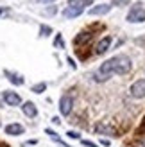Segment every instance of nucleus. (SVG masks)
I'll list each match as a JSON object with an SVG mask.
<instances>
[{"label": "nucleus", "instance_id": "1", "mask_svg": "<svg viewBox=\"0 0 145 147\" xmlns=\"http://www.w3.org/2000/svg\"><path fill=\"white\" fill-rule=\"evenodd\" d=\"M117 72H118V56H115V57H109L107 61H104L102 65H100L99 74L95 77H97V81H104L107 77L115 76Z\"/></svg>", "mask_w": 145, "mask_h": 147}, {"label": "nucleus", "instance_id": "2", "mask_svg": "<svg viewBox=\"0 0 145 147\" xmlns=\"http://www.w3.org/2000/svg\"><path fill=\"white\" fill-rule=\"evenodd\" d=\"M127 22L129 24H142V22H145V9L140 7V4H138V7H133V9L129 11Z\"/></svg>", "mask_w": 145, "mask_h": 147}, {"label": "nucleus", "instance_id": "3", "mask_svg": "<svg viewBox=\"0 0 145 147\" xmlns=\"http://www.w3.org/2000/svg\"><path fill=\"white\" fill-rule=\"evenodd\" d=\"M131 95L136 99H142L145 97V79H138L136 83H133L131 86Z\"/></svg>", "mask_w": 145, "mask_h": 147}, {"label": "nucleus", "instance_id": "4", "mask_svg": "<svg viewBox=\"0 0 145 147\" xmlns=\"http://www.w3.org/2000/svg\"><path fill=\"white\" fill-rule=\"evenodd\" d=\"M72 106H74V100H72L70 95H63L59 100V111L61 115H70L72 113Z\"/></svg>", "mask_w": 145, "mask_h": 147}, {"label": "nucleus", "instance_id": "5", "mask_svg": "<svg viewBox=\"0 0 145 147\" xmlns=\"http://www.w3.org/2000/svg\"><path fill=\"white\" fill-rule=\"evenodd\" d=\"M4 100H5V104H9V106H20L21 104L20 95L14 93V92H4Z\"/></svg>", "mask_w": 145, "mask_h": 147}, {"label": "nucleus", "instance_id": "6", "mask_svg": "<svg viewBox=\"0 0 145 147\" xmlns=\"http://www.w3.org/2000/svg\"><path fill=\"white\" fill-rule=\"evenodd\" d=\"M111 9L109 4H99V5H93L90 9V14L91 16H102V14H107Z\"/></svg>", "mask_w": 145, "mask_h": 147}, {"label": "nucleus", "instance_id": "7", "mask_svg": "<svg viewBox=\"0 0 145 147\" xmlns=\"http://www.w3.org/2000/svg\"><path fill=\"white\" fill-rule=\"evenodd\" d=\"M109 47H111V38H109V36H104V38L97 43V47H95V54H104Z\"/></svg>", "mask_w": 145, "mask_h": 147}, {"label": "nucleus", "instance_id": "8", "mask_svg": "<svg viewBox=\"0 0 145 147\" xmlns=\"http://www.w3.org/2000/svg\"><path fill=\"white\" fill-rule=\"evenodd\" d=\"M83 7H72V5H66V9L63 11V16L64 18H75V16H81L83 14Z\"/></svg>", "mask_w": 145, "mask_h": 147}, {"label": "nucleus", "instance_id": "9", "mask_svg": "<svg viewBox=\"0 0 145 147\" xmlns=\"http://www.w3.org/2000/svg\"><path fill=\"white\" fill-rule=\"evenodd\" d=\"M23 126H20V124H7L5 126V133L11 135V136H18V135H23Z\"/></svg>", "mask_w": 145, "mask_h": 147}, {"label": "nucleus", "instance_id": "10", "mask_svg": "<svg viewBox=\"0 0 145 147\" xmlns=\"http://www.w3.org/2000/svg\"><path fill=\"white\" fill-rule=\"evenodd\" d=\"M21 111H23L27 117H31V119H34L36 115H38V108H36L32 102H23V106H21Z\"/></svg>", "mask_w": 145, "mask_h": 147}, {"label": "nucleus", "instance_id": "11", "mask_svg": "<svg viewBox=\"0 0 145 147\" xmlns=\"http://www.w3.org/2000/svg\"><path fill=\"white\" fill-rule=\"evenodd\" d=\"M91 38H93L91 32H81V34L75 38V45H84V43H88Z\"/></svg>", "mask_w": 145, "mask_h": 147}, {"label": "nucleus", "instance_id": "12", "mask_svg": "<svg viewBox=\"0 0 145 147\" xmlns=\"http://www.w3.org/2000/svg\"><path fill=\"white\" fill-rule=\"evenodd\" d=\"M5 76L9 77V81H11V83H14V84H23V77H21V76H18V74L5 72Z\"/></svg>", "mask_w": 145, "mask_h": 147}, {"label": "nucleus", "instance_id": "13", "mask_svg": "<svg viewBox=\"0 0 145 147\" xmlns=\"http://www.w3.org/2000/svg\"><path fill=\"white\" fill-rule=\"evenodd\" d=\"M91 4V0H68V5L72 7H83L84 9V5H90Z\"/></svg>", "mask_w": 145, "mask_h": 147}, {"label": "nucleus", "instance_id": "14", "mask_svg": "<svg viewBox=\"0 0 145 147\" xmlns=\"http://www.w3.org/2000/svg\"><path fill=\"white\" fill-rule=\"evenodd\" d=\"M95 131L97 133H115L111 126H106V124H97L95 126Z\"/></svg>", "mask_w": 145, "mask_h": 147}, {"label": "nucleus", "instance_id": "15", "mask_svg": "<svg viewBox=\"0 0 145 147\" xmlns=\"http://www.w3.org/2000/svg\"><path fill=\"white\" fill-rule=\"evenodd\" d=\"M47 90V84L45 83H40V84H34L32 86V92L34 93H41V92H45Z\"/></svg>", "mask_w": 145, "mask_h": 147}, {"label": "nucleus", "instance_id": "16", "mask_svg": "<svg viewBox=\"0 0 145 147\" xmlns=\"http://www.w3.org/2000/svg\"><path fill=\"white\" fill-rule=\"evenodd\" d=\"M131 0H113L111 2V5H126V4H129Z\"/></svg>", "mask_w": 145, "mask_h": 147}, {"label": "nucleus", "instance_id": "17", "mask_svg": "<svg viewBox=\"0 0 145 147\" xmlns=\"http://www.w3.org/2000/svg\"><path fill=\"white\" fill-rule=\"evenodd\" d=\"M48 32H52V29H50V27H45V25H41V36H48Z\"/></svg>", "mask_w": 145, "mask_h": 147}, {"label": "nucleus", "instance_id": "18", "mask_svg": "<svg viewBox=\"0 0 145 147\" xmlns=\"http://www.w3.org/2000/svg\"><path fill=\"white\" fill-rule=\"evenodd\" d=\"M47 135H50V138H54V140H57V142H59V138H57V135L54 133L52 129H47Z\"/></svg>", "mask_w": 145, "mask_h": 147}, {"label": "nucleus", "instance_id": "19", "mask_svg": "<svg viewBox=\"0 0 145 147\" xmlns=\"http://www.w3.org/2000/svg\"><path fill=\"white\" fill-rule=\"evenodd\" d=\"M83 145H86V147H97V144H93L90 140H83Z\"/></svg>", "mask_w": 145, "mask_h": 147}, {"label": "nucleus", "instance_id": "20", "mask_svg": "<svg viewBox=\"0 0 145 147\" xmlns=\"http://www.w3.org/2000/svg\"><path fill=\"white\" fill-rule=\"evenodd\" d=\"M70 138H79V133H75V131H68V133H66Z\"/></svg>", "mask_w": 145, "mask_h": 147}, {"label": "nucleus", "instance_id": "21", "mask_svg": "<svg viewBox=\"0 0 145 147\" xmlns=\"http://www.w3.org/2000/svg\"><path fill=\"white\" fill-rule=\"evenodd\" d=\"M56 45H61V47H63V40H61V36H57V38H56Z\"/></svg>", "mask_w": 145, "mask_h": 147}, {"label": "nucleus", "instance_id": "22", "mask_svg": "<svg viewBox=\"0 0 145 147\" xmlns=\"http://www.w3.org/2000/svg\"><path fill=\"white\" fill-rule=\"evenodd\" d=\"M38 2H41V4H47V2H54V0H38Z\"/></svg>", "mask_w": 145, "mask_h": 147}, {"label": "nucleus", "instance_id": "23", "mask_svg": "<svg viewBox=\"0 0 145 147\" xmlns=\"http://www.w3.org/2000/svg\"><path fill=\"white\" fill-rule=\"evenodd\" d=\"M5 11H7V9H4V7H2V9H0V14H2V13H5Z\"/></svg>", "mask_w": 145, "mask_h": 147}]
</instances>
